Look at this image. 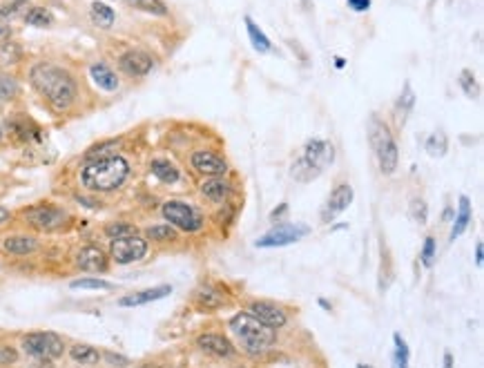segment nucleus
<instances>
[{
  "mask_svg": "<svg viewBox=\"0 0 484 368\" xmlns=\"http://www.w3.org/2000/svg\"><path fill=\"white\" fill-rule=\"evenodd\" d=\"M9 221H12V212L5 205H0V225H7Z\"/></svg>",
  "mask_w": 484,
  "mask_h": 368,
  "instance_id": "09e8293b",
  "label": "nucleus"
},
{
  "mask_svg": "<svg viewBox=\"0 0 484 368\" xmlns=\"http://www.w3.org/2000/svg\"><path fill=\"white\" fill-rule=\"evenodd\" d=\"M121 70L128 74V76H134V79H143L148 74L154 70V59L143 52V50H130L125 52L119 59Z\"/></svg>",
  "mask_w": 484,
  "mask_h": 368,
  "instance_id": "4468645a",
  "label": "nucleus"
},
{
  "mask_svg": "<svg viewBox=\"0 0 484 368\" xmlns=\"http://www.w3.org/2000/svg\"><path fill=\"white\" fill-rule=\"evenodd\" d=\"M76 266L83 272H105L110 266V257L105 250H101L99 245H83V248L76 252Z\"/></svg>",
  "mask_w": 484,
  "mask_h": 368,
  "instance_id": "2eb2a0df",
  "label": "nucleus"
},
{
  "mask_svg": "<svg viewBox=\"0 0 484 368\" xmlns=\"http://www.w3.org/2000/svg\"><path fill=\"white\" fill-rule=\"evenodd\" d=\"M105 360L110 362V366H117V368H125L130 362L125 360V357H121V355H114V353H105Z\"/></svg>",
  "mask_w": 484,
  "mask_h": 368,
  "instance_id": "37998d69",
  "label": "nucleus"
},
{
  "mask_svg": "<svg viewBox=\"0 0 484 368\" xmlns=\"http://www.w3.org/2000/svg\"><path fill=\"white\" fill-rule=\"evenodd\" d=\"M444 368H453V357H451V353H444Z\"/></svg>",
  "mask_w": 484,
  "mask_h": 368,
  "instance_id": "8fccbe9b",
  "label": "nucleus"
},
{
  "mask_svg": "<svg viewBox=\"0 0 484 368\" xmlns=\"http://www.w3.org/2000/svg\"><path fill=\"white\" fill-rule=\"evenodd\" d=\"M105 234L110 239H123V237H132V234H139V228L128 221H112L105 225Z\"/></svg>",
  "mask_w": 484,
  "mask_h": 368,
  "instance_id": "473e14b6",
  "label": "nucleus"
},
{
  "mask_svg": "<svg viewBox=\"0 0 484 368\" xmlns=\"http://www.w3.org/2000/svg\"><path fill=\"white\" fill-rule=\"evenodd\" d=\"M90 18H92V23L101 27V30H110V27L114 25V18H117V14H114V9L105 3H92L90 5Z\"/></svg>",
  "mask_w": 484,
  "mask_h": 368,
  "instance_id": "a878e982",
  "label": "nucleus"
},
{
  "mask_svg": "<svg viewBox=\"0 0 484 368\" xmlns=\"http://www.w3.org/2000/svg\"><path fill=\"white\" fill-rule=\"evenodd\" d=\"M190 165H192V170L196 174H201L205 178L225 176L228 170H230V165H228L225 159L210 152V150H196V152H192V156H190Z\"/></svg>",
  "mask_w": 484,
  "mask_h": 368,
  "instance_id": "f8f14e48",
  "label": "nucleus"
},
{
  "mask_svg": "<svg viewBox=\"0 0 484 368\" xmlns=\"http://www.w3.org/2000/svg\"><path fill=\"white\" fill-rule=\"evenodd\" d=\"M413 103H415V94H413V90H411V85L406 83V85H404V94L400 96V103H397V105L402 108V112H409V110L413 108Z\"/></svg>",
  "mask_w": 484,
  "mask_h": 368,
  "instance_id": "a19ab883",
  "label": "nucleus"
},
{
  "mask_svg": "<svg viewBox=\"0 0 484 368\" xmlns=\"http://www.w3.org/2000/svg\"><path fill=\"white\" fill-rule=\"evenodd\" d=\"M228 328H230L236 344L248 355H263L265 351H270L274 339H277V330L261 324L248 310H241L228 319Z\"/></svg>",
  "mask_w": 484,
  "mask_h": 368,
  "instance_id": "7ed1b4c3",
  "label": "nucleus"
},
{
  "mask_svg": "<svg viewBox=\"0 0 484 368\" xmlns=\"http://www.w3.org/2000/svg\"><path fill=\"white\" fill-rule=\"evenodd\" d=\"M23 21L32 27H50L54 23V16L45 7H30V12L25 14Z\"/></svg>",
  "mask_w": 484,
  "mask_h": 368,
  "instance_id": "2f4dec72",
  "label": "nucleus"
},
{
  "mask_svg": "<svg viewBox=\"0 0 484 368\" xmlns=\"http://www.w3.org/2000/svg\"><path fill=\"white\" fill-rule=\"evenodd\" d=\"M3 250L14 257H25L38 250V239L32 234H9L3 239Z\"/></svg>",
  "mask_w": 484,
  "mask_h": 368,
  "instance_id": "aec40b11",
  "label": "nucleus"
},
{
  "mask_svg": "<svg viewBox=\"0 0 484 368\" xmlns=\"http://www.w3.org/2000/svg\"><path fill=\"white\" fill-rule=\"evenodd\" d=\"M5 139V130H3V125H0V141Z\"/></svg>",
  "mask_w": 484,
  "mask_h": 368,
  "instance_id": "603ef678",
  "label": "nucleus"
},
{
  "mask_svg": "<svg viewBox=\"0 0 484 368\" xmlns=\"http://www.w3.org/2000/svg\"><path fill=\"white\" fill-rule=\"evenodd\" d=\"M435 257H438V243H435L433 237H426V239H424V245H422V250H420V261H422V266H424V268H433Z\"/></svg>",
  "mask_w": 484,
  "mask_h": 368,
  "instance_id": "58836bf2",
  "label": "nucleus"
},
{
  "mask_svg": "<svg viewBox=\"0 0 484 368\" xmlns=\"http://www.w3.org/2000/svg\"><path fill=\"white\" fill-rule=\"evenodd\" d=\"M368 141H371L379 172L384 176L395 174L397 163H400V150H397L391 127H388L384 121H379L377 116H371V121H368Z\"/></svg>",
  "mask_w": 484,
  "mask_h": 368,
  "instance_id": "39448f33",
  "label": "nucleus"
},
{
  "mask_svg": "<svg viewBox=\"0 0 484 368\" xmlns=\"http://www.w3.org/2000/svg\"><path fill=\"white\" fill-rule=\"evenodd\" d=\"M76 290H112L114 286L105 279H97V277H85V279H76L70 284Z\"/></svg>",
  "mask_w": 484,
  "mask_h": 368,
  "instance_id": "c9c22d12",
  "label": "nucleus"
},
{
  "mask_svg": "<svg viewBox=\"0 0 484 368\" xmlns=\"http://www.w3.org/2000/svg\"><path fill=\"white\" fill-rule=\"evenodd\" d=\"M409 214H411L413 221H417L420 225H424L426 221H429V205H426V201L420 199V196H413L411 205H409Z\"/></svg>",
  "mask_w": 484,
  "mask_h": 368,
  "instance_id": "e433bc0d",
  "label": "nucleus"
},
{
  "mask_svg": "<svg viewBox=\"0 0 484 368\" xmlns=\"http://www.w3.org/2000/svg\"><path fill=\"white\" fill-rule=\"evenodd\" d=\"M355 199V190H353V185L350 183H337L333 190H330L328 194V199L324 203V207H321V212H319V219L321 223H333L337 216L348 210L350 203H353Z\"/></svg>",
  "mask_w": 484,
  "mask_h": 368,
  "instance_id": "9b49d317",
  "label": "nucleus"
},
{
  "mask_svg": "<svg viewBox=\"0 0 484 368\" xmlns=\"http://www.w3.org/2000/svg\"><path fill=\"white\" fill-rule=\"evenodd\" d=\"M288 212V203H281L279 207H274V210L270 212V221L274 223V221H281V216Z\"/></svg>",
  "mask_w": 484,
  "mask_h": 368,
  "instance_id": "a18cd8bd",
  "label": "nucleus"
},
{
  "mask_svg": "<svg viewBox=\"0 0 484 368\" xmlns=\"http://www.w3.org/2000/svg\"><path fill=\"white\" fill-rule=\"evenodd\" d=\"M70 357H72L76 364H81V366H94V364L101 362L103 355L94 346H90V344H74L70 348Z\"/></svg>",
  "mask_w": 484,
  "mask_h": 368,
  "instance_id": "393cba45",
  "label": "nucleus"
},
{
  "mask_svg": "<svg viewBox=\"0 0 484 368\" xmlns=\"http://www.w3.org/2000/svg\"><path fill=\"white\" fill-rule=\"evenodd\" d=\"M9 127H12V132H16V136L23 141H32L41 136V127L27 116H14L12 123H9Z\"/></svg>",
  "mask_w": 484,
  "mask_h": 368,
  "instance_id": "bb28decb",
  "label": "nucleus"
},
{
  "mask_svg": "<svg viewBox=\"0 0 484 368\" xmlns=\"http://www.w3.org/2000/svg\"><path fill=\"white\" fill-rule=\"evenodd\" d=\"M451 216H453V214H451V205H449L447 210H444V221H451Z\"/></svg>",
  "mask_w": 484,
  "mask_h": 368,
  "instance_id": "3c124183",
  "label": "nucleus"
},
{
  "mask_svg": "<svg viewBox=\"0 0 484 368\" xmlns=\"http://www.w3.org/2000/svg\"><path fill=\"white\" fill-rule=\"evenodd\" d=\"M9 39H12V30L7 25H0V45L9 43Z\"/></svg>",
  "mask_w": 484,
  "mask_h": 368,
  "instance_id": "de8ad7c7",
  "label": "nucleus"
},
{
  "mask_svg": "<svg viewBox=\"0 0 484 368\" xmlns=\"http://www.w3.org/2000/svg\"><path fill=\"white\" fill-rule=\"evenodd\" d=\"M447 150H449V141H447V134L444 132H435V134L429 136V141H426V152H429V156L433 159H440L447 154Z\"/></svg>",
  "mask_w": 484,
  "mask_h": 368,
  "instance_id": "7c9ffc66",
  "label": "nucleus"
},
{
  "mask_svg": "<svg viewBox=\"0 0 484 368\" xmlns=\"http://www.w3.org/2000/svg\"><path fill=\"white\" fill-rule=\"evenodd\" d=\"M194 344L199 346V351L205 353V355H212V357H230L234 355V344L221 333H201Z\"/></svg>",
  "mask_w": 484,
  "mask_h": 368,
  "instance_id": "dca6fc26",
  "label": "nucleus"
},
{
  "mask_svg": "<svg viewBox=\"0 0 484 368\" xmlns=\"http://www.w3.org/2000/svg\"><path fill=\"white\" fill-rule=\"evenodd\" d=\"M453 228H451V241H455L458 237H462L467 228L473 221V207H471V199L467 194H460L458 199V212L453 214Z\"/></svg>",
  "mask_w": 484,
  "mask_h": 368,
  "instance_id": "6ab92c4d",
  "label": "nucleus"
},
{
  "mask_svg": "<svg viewBox=\"0 0 484 368\" xmlns=\"http://www.w3.org/2000/svg\"><path fill=\"white\" fill-rule=\"evenodd\" d=\"M90 76H92V81L97 83L101 90H105V92L119 90V76L108 68L105 63H94L92 68H90Z\"/></svg>",
  "mask_w": 484,
  "mask_h": 368,
  "instance_id": "5701e85b",
  "label": "nucleus"
},
{
  "mask_svg": "<svg viewBox=\"0 0 484 368\" xmlns=\"http://www.w3.org/2000/svg\"><path fill=\"white\" fill-rule=\"evenodd\" d=\"M150 172L154 174V178H159L161 183L165 185H172L181 178V170H179L170 159H154L150 163Z\"/></svg>",
  "mask_w": 484,
  "mask_h": 368,
  "instance_id": "4be33fe9",
  "label": "nucleus"
},
{
  "mask_svg": "<svg viewBox=\"0 0 484 368\" xmlns=\"http://www.w3.org/2000/svg\"><path fill=\"white\" fill-rule=\"evenodd\" d=\"M194 301H196L199 308L205 310V313H212V310L221 308L225 304V292H221L216 286L205 284V286H201L196 290Z\"/></svg>",
  "mask_w": 484,
  "mask_h": 368,
  "instance_id": "412c9836",
  "label": "nucleus"
},
{
  "mask_svg": "<svg viewBox=\"0 0 484 368\" xmlns=\"http://www.w3.org/2000/svg\"><path fill=\"white\" fill-rule=\"evenodd\" d=\"M130 161L121 154H108L101 159H90L81 170V183L85 190L108 194L119 190L130 176Z\"/></svg>",
  "mask_w": 484,
  "mask_h": 368,
  "instance_id": "f03ea898",
  "label": "nucleus"
},
{
  "mask_svg": "<svg viewBox=\"0 0 484 368\" xmlns=\"http://www.w3.org/2000/svg\"><path fill=\"white\" fill-rule=\"evenodd\" d=\"M248 313L257 317L261 324L270 326L272 330H279L288 324V313L279 304H274V301H265V299L252 301L248 306Z\"/></svg>",
  "mask_w": 484,
  "mask_h": 368,
  "instance_id": "ddd939ff",
  "label": "nucleus"
},
{
  "mask_svg": "<svg viewBox=\"0 0 484 368\" xmlns=\"http://www.w3.org/2000/svg\"><path fill=\"white\" fill-rule=\"evenodd\" d=\"M172 292V286H157V288H145L139 292H132V295H125L119 299V306L123 308H134V306H145L152 304V301H159L168 297Z\"/></svg>",
  "mask_w": 484,
  "mask_h": 368,
  "instance_id": "a211bd4d",
  "label": "nucleus"
},
{
  "mask_svg": "<svg viewBox=\"0 0 484 368\" xmlns=\"http://www.w3.org/2000/svg\"><path fill=\"white\" fill-rule=\"evenodd\" d=\"M132 7H137L139 12H145L152 16H165L168 14V7L163 0H128Z\"/></svg>",
  "mask_w": 484,
  "mask_h": 368,
  "instance_id": "72a5a7b5",
  "label": "nucleus"
},
{
  "mask_svg": "<svg viewBox=\"0 0 484 368\" xmlns=\"http://www.w3.org/2000/svg\"><path fill=\"white\" fill-rule=\"evenodd\" d=\"M16 360H18V353L12 346H0V364L9 366V364H16Z\"/></svg>",
  "mask_w": 484,
  "mask_h": 368,
  "instance_id": "79ce46f5",
  "label": "nucleus"
},
{
  "mask_svg": "<svg viewBox=\"0 0 484 368\" xmlns=\"http://www.w3.org/2000/svg\"><path fill=\"white\" fill-rule=\"evenodd\" d=\"M150 243L141 234H132V237L112 239L110 243V257L119 266H128V263H137L148 254Z\"/></svg>",
  "mask_w": 484,
  "mask_h": 368,
  "instance_id": "1a4fd4ad",
  "label": "nucleus"
},
{
  "mask_svg": "<svg viewBox=\"0 0 484 368\" xmlns=\"http://www.w3.org/2000/svg\"><path fill=\"white\" fill-rule=\"evenodd\" d=\"M30 0H12V3H7L0 7V21L5 23H12L16 18H25V14L30 12Z\"/></svg>",
  "mask_w": 484,
  "mask_h": 368,
  "instance_id": "c85d7f7f",
  "label": "nucleus"
},
{
  "mask_svg": "<svg viewBox=\"0 0 484 368\" xmlns=\"http://www.w3.org/2000/svg\"><path fill=\"white\" fill-rule=\"evenodd\" d=\"M357 368H373V366H366V364H357Z\"/></svg>",
  "mask_w": 484,
  "mask_h": 368,
  "instance_id": "864d4df0",
  "label": "nucleus"
},
{
  "mask_svg": "<svg viewBox=\"0 0 484 368\" xmlns=\"http://www.w3.org/2000/svg\"><path fill=\"white\" fill-rule=\"evenodd\" d=\"M68 212L52 203H36L23 210V221L38 232H54L68 223Z\"/></svg>",
  "mask_w": 484,
  "mask_h": 368,
  "instance_id": "0eeeda50",
  "label": "nucleus"
},
{
  "mask_svg": "<svg viewBox=\"0 0 484 368\" xmlns=\"http://www.w3.org/2000/svg\"><path fill=\"white\" fill-rule=\"evenodd\" d=\"M145 239L148 241H159V243H172L179 239V230L170 223H159V225H150L145 230Z\"/></svg>",
  "mask_w": 484,
  "mask_h": 368,
  "instance_id": "cd10ccee",
  "label": "nucleus"
},
{
  "mask_svg": "<svg viewBox=\"0 0 484 368\" xmlns=\"http://www.w3.org/2000/svg\"><path fill=\"white\" fill-rule=\"evenodd\" d=\"M18 59H21V47L14 43L0 45V68H9V65L18 63Z\"/></svg>",
  "mask_w": 484,
  "mask_h": 368,
  "instance_id": "4c0bfd02",
  "label": "nucleus"
},
{
  "mask_svg": "<svg viewBox=\"0 0 484 368\" xmlns=\"http://www.w3.org/2000/svg\"><path fill=\"white\" fill-rule=\"evenodd\" d=\"M310 232L308 225L301 223H279L274 225L270 232H265L261 239H257V248H283V245L297 243L301 237H306Z\"/></svg>",
  "mask_w": 484,
  "mask_h": 368,
  "instance_id": "9d476101",
  "label": "nucleus"
},
{
  "mask_svg": "<svg viewBox=\"0 0 484 368\" xmlns=\"http://www.w3.org/2000/svg\"><path fill=\"white\" fill-rule=\"evenodd\" d=\"M199 192H201L203 199H208L210 203L223 205L232 196L234 187L225 176H210V178H205L201 185H199Z\"/></svg>",
  "mask_w": 484,
  "mask_h": 368,
  "instance_id": "f3484780",
  "label": "nucleus"
},
{
  "mask_svg": "<svg viewBox=\"0 0 484 368\" xmlns=\"http://www.w3.org/2000/svg\"><path fill=\"white\" fill-rule=\"evenodd\" d=\"M482 263H484V243L478 241L476 243V266L482 268Z\"/></svg>",
  "mask_w": 484,
  "mask_h": 368,
  "instance_id": "49530a36",
  "label": "nucleus"
},
{
  "mask_svg": "<svg viewBox=\"0 0 484 368\" xmlns=\"http://www.w3.org/2000/svg\"><path fill=\"white\" fill-rule=\"evenodd\" d=\"M411 362V351L406 346L404 337L400 333L393 335V368H409Z\"/></svg>",
  "mask_w": 484,
  "mask_h": 368,
  "instance_id": "c756f323",
  "label": "nucleus"
},
{
  "mask_svg": "<svg viewBox=\"0 0 484 368\" xmlns=\"http://www.w3.org/2000/svg\"><path fill=\"white\" fill-rule=\"evenodd\" d=\"M30 83L54 110H70L79 96L72 74L54 63H36L30 70Z\"/></svg>",
  "mask_w": 484,
  "mask_h": 368,
  "instance_id": "f257e3e1",
  "label": "nucleus"
},
{
  "mask_svg": "<svg viewBox=\"0 0 484 368\" xmlns=\"http://www.w3.org/2000/svg\"><path fill=\"white\" fill-rule=\"evenodd\" d=\"M161 216L174 225L179 232H188V234H196L205 228V216L199 210L196 205L181 201V199H170L161 205Z\"/></svg>",
  "mask_w": 484,
  "mask_h": 368,
  "instance_id": "423d86ee",
  "label": "nucleus"
},
{
  "mask_svg": "<svg viewBox=\"0 0 484 368\" xmlns=\"http://www.w3.org/2000/svg\"><path fill=\"white\" fill-rule=\"evenodd\" d=\"M243 23H245V30H248V39H250V43H252L254 50H257L259 54H268V52H272V43H270L268 36H265V34L259 30V25L254 23L250 16H245V18H243Z\"/></svg>",
  "mask_w": 484,
  "mask_h": 368,
  "instance_id": "b1692460",
  "label": "nucleus"
},
{
  "mask_svg": "<svg viewBox=\"0 0 484 368\" xmlns=\"http://www.w3.org/2000/svg\"><path fill=\"white\" fill-rule=\"evenodd\" d=\"M23 351L27 355L36 357V360H59L65 353V344L63 339L56 333H27L23 337Z\"/></svg>",
  "mask_w": 484,
  "mask_h": 368,
  "instance_id": "6e6552de",
  "label": "nucleus"
},
{
  "mask_svg": "<svg viewBox=\"0 0 484 368\" xmlns=\"http://www.w3.org/2000/svg\"><path fill=\"white\" fill-rule=\"evenodd\" d=\"M460 88L462 92L467 94L469 99H478V94H480V88H478V81H476V74H473L471 70H462L460 72Z\"/></svg>",
  "mask_w": 484,
  "mask_h": 368,
  "instance_id": "f704fd0d",
  "label": "nucleus"
},
{
  "mask_svg": "<svg viewBox=\"0 0 484 368\" xmlns=\"http://www.w3.org/2000/svg\"><path fill=\"white\" fill-rule=\"evenodd\" d=\"M335 161V147L330 141L310 139L301 147V154L292 161L290 176L299 183H310L324 174V170Z\"/></svg>",
  "mask_w": 484,
  "mask_h": 368,
  "instance_id": "20e7f679",
  "label": "nucleus"
},
{
  "mask_svg": "<svg viewBox=\"0 0 484 368\" xmlns=\"http://www.w3.org/2000/svg\"><path fill=\"white\" fill-rule=\"evenodd\" d=\"M16 94H18V81L14 76H9V74H3L0 76V101L3 103L12 101L16 99Z\"/></svg>",
  "mask_w": 484,
  "mask_h": 368,
  "instance_id": "ea45409f",
  "label": "nucleus"
},
{
  "mask_svg": "<svg viewBox=\"0 0 484 368\" xmlns=\"http://www.w3.org/2000/svg\"><path fill=\"white\" fill-rule=\"evenodd\" d=\"M348 7L353 9V12H366L368 7H371L373 0H346Z\"/></svg>",
  "mask_w": 484,
  "mask_h": 368,
  "instance_id": "c03bdc74",
  "label": "nucleus"
}]
</instances>
